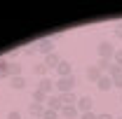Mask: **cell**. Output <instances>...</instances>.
Here are the masks:
<instances>
[{"label":"cell","instance_id":"1","mask_svg":"<svg viewBox=\"0 0 122 119\" xmlns=\"http://www.w3.org/2000/svg\"><path fill=\"white\" fill-rule=\"evenodd\" d=\"M75 84H77L75 75H71V77H59V79L54 82V89L59 91V93H68V91H73Z\"/></svg>","mask_w":122,"mask_h":119},{"label":"cell","instance_id":"2","mask_svg":"<svg viewBox=\"0 0 122 119\" xmlns=\"http://www.w3.org/2000/svg\"><path fill=\"white\" fill-rule=\"evenodd\" d=\"M96 51H99V59H108V61H113V56H115V45L113 42H108V40H101L99 42V47H96Z\"/></svg>","mask_w":122,"mask_h":119},{"label":"cell","instance_id":"3","mask_svg":"<svg viewBox=\"0 0 122 119\" xmlns=\"http://www.w3.org/2000/svg\"><path fill=\"white\" fill-rule=\"evenodd\" d=\"M35 47H38V51H40V54H54V40H52V37H42V40H40V42H35Z\"/></svg>","mask_w":122,"mask_h":119},{"label":"cell","instance_id":"4","mask_svg":"<svg viewBox=\"0 0 122 119\" xmlns=\"http://www.w3.org/2000/svg\"><path fill=\"white\" fill-rule=\"evenodd\" d=\"M92 105H94V101H92L89 96H80V98H77V112H80V114H85V112H92Z\"/></svg>","mask_w":122,"mask_h":119},{"label":"cell","instance_id":"5","mask_svg":"<svg viewBox=\"0 0 122 119\" xmlns=\"http://www.w3.org/2000/svg\"><path fill=\"white\" fill-rule=\"evenodd\" d=\"M45 107H49V110H56V112H61V110H63V101H61V96H59V93H52V96L47 98Z\"/></svg>","mask_w":122,"mask_h":119},{"label":"cell","instance_id":"6","mask_svg":"<svg viewBox=\"0 0 122 119\" xmlns=\"http://www.w3.org/2000/svg\"><path fill=\"white\" fill-rule=\"evenodd\" d=\"M61 61H63V59H61L59 54L54 51V54H47L42 63H45V65H47V70H56V68H59V63H61Z\"/></svg>","mask_w":122,"mask_h":119},{"label":"cell","instance_id":"7","mask_svg":"<svg viewBox=\"0 0 122 119\" xmlns=\"http://www.w3.org/2000/svg\"><path fill=\"white\" fill-rule=\"evenodd\" d=\"M45 105H40V103H30L28 105V112H30V119H42V114H45Z\"/></svg>","mask_w":122,"mask_h":119},{"label":"cell","instance_id":"8","mask_svg":"<svg viewBox=\"0 0 122 119\" xmlns=\"http://www.w3.org/2000/svg\"><path fill=\"white\" fill-rule=\"evenodd\" d=\"M61 96V101H63V107H75L77 105V98L80 96H75L73 91H68V93H59Z\"/></svg>","mask_w":122,"mask_h":119},{"label":"cell","instance_id":"9","mask_svg":"<svg viewBox=\"0 0 122 119\" xmlns=\"http://www.w3.org/2000/svg\"><path fill=\"white\" fill-rule=\"evenodd\" d=\"M56 75H59V77H71V75H73V65H71V61H61L59 68H56Z\"/></svg>","mask_w":122,"mask_h":119},{"label":"cell","instance_id":"10","mask_svg":"<svg viewBox=\"0 0 122 119\" xmlns=\"http://www.w3.org/2000/svg\"><path fill=\"white\" fill-rule=\"evenodd\" d=\"M35 89H40V91H45L47 96H52V91H54V82L49 79V77H42L40 82H38V87Z\"/></svg>","mask_w":122,"mask_h":119},{"label":"cell","instance_id":"11","mask_svg":"<svg viewBox=\"0 0 122 119\" xmlns=\"http://www.w3.org/2000/svg\"><path fill=\"white\" fill-rule=\"evenodd\" d=\"M96 89H99V91H110V89H113V77L103 75V77L96 82Z\"/></svg>","mask_w":122,"mask_h":119},{"label":"cell","instance_id":"12","mask_svg":"<svg viewBox=\"0 0 122 119\" xmlns=\"http://www.w3.org/2000/svg\"><path fill=\"white\" fill-rule=\"evenodd\" d=\"M101 77H103V73H101L96 65H89V68H87V79H89V82H94V84H96Z\"/></svg>","mask_w":122,"mask_h":119},{"label":"cell","instance_id":"13","mask_svg":"<svg viewBox=\"0 0 122 119\" xmlns=\"http://www.w3.org/2000/svg\"><path fill=\"white\" fill-rule=\"evenodd\" d=\"M63 119H80V112H77V107H63L59 112Z\"/></svg>","mask_w":122,"mask_h":119},{"label":"cell","instance_id":"14","mask_svg":"<svg viewBox=\"0 0 122 119\" xmlns=\"http://www.w3.org/2000/svg\"><path fill=\"white\" fill-rule=\"evenodd\" d=\"M47 98H49V96H47L45 91H40V89H33V103H40V105H45V103H47Z\"/></svg>","mask_w":122,"mask_h":119},{"label":"cell","instance_id":"15","mask_svg":"<svg viewBox=\"0 0 122 119\" xmlns=\"http://www.w3.org/2000/svg\"><path fill=\"white\" fill-rule=\"evenodd\" d=\"M24 87H26V77H24V75H19V77H12V89H14V91H21Z\"/></svg>","mask_w":122,"mask_h":119},{"label":"cell","instance_id":"16","mask_svg":"<svg viewBox=\"0 0 122 119\" xmlns=\"http://www.w3.org/2000/svg\"><path fill=\"white\" fill-rule=\"evenodd\" d=\"M21 54H24V49H16V47H14V49H10V51H7V56H5V59L10 61V63H14Z\"/></svg>","mask_w":122,"mask_h":119},{"label":"cell","instance_id":"17","mask_svg":"<svg viewBox=\"0 0 122 119\" xmlns=\"http://www.w3.org/2000/svg\"><path fill=\"white\" fill-rule=\"evenodd\" d=\"M33 73L42 79V77H47V65L45 63H35V65H33Z\"/></svg>","mask_w":122,"mask_h":119},{"label":"cell","instance_id":"18","mask_svg":"<svg viewBox=\"0 0 122 119\" xmlns=\"http://www.w3.org/2000/svg\"><path fill=\"white\" fill-rule=\"evenodd\" d=\"M19 75H21V63H19V61L10 63V79H12V77H19Z\"/></svg>","mask_w":122,"mask_h":119},{"label":"cell","instance_id":"19","mask_svg":"<svg viewBox=\"0 0 122 119\" xmlns=\"http://www.w3.org/2000/svg\"><path fill=\"white\" fill-rule=\"evenodd\" d=\"M110 63H113V61H108V59H99V61H96V68L106 75V70H108V65H110Z\"/></svg>","mask_w":122,"mask_h":119},{"label":"cell","instance_id":"20","mask_svg":"<svg viewBox=\"0 0 122 119\" xmlns=\"http://www.w3.org/2000/svg\"><path fill=\"white\" fill-rule=\"evenodd\" d=\"M42 119H59V112H56V110H49V107H47V110H45V114H42Z\"/></svg>","mask_w":122,"mask_h":119},{"label":"cell","instance_id":"21","mask_svg":"<svg viewBox=\"0 0 122 119\" xmlns=\"http://www.w3.org/2000/svg\"><path fill=\"white\" fill-rule=\"evenodd\" d=\"M24 54H28V56H33V54H38V47H35V45H28L26 49H24Z\"/></svg>","mask_w":122,"mask_h":119},{"label":"cell","instance_id":"22","mask_svg":"<svg viewBox=\"0 0 122 119\" xmlns=\"http://www.w3.org/2000/svg\"><path fill=\"white\" fill-rule=\"evenodd\" d=\"M113 61H115V63H117V65L122 68V49H117V51H115V56H113Z\"/></svg>","mask_w":122,"mask_h":119},{"label":"cell","instance_id":"23","mask_svg":"<svg viewBox=\"0 0 122 119\" xmlns=\"http://www.w3.org/2000/svg\"><path fill=\"white\" fill-rule=\"evenodd\" d=\"M113 87H117V89H122V73L117 75V77H113Z\"/></svg>","mask_w":122,"mask_h":119},{"label":"cell","instance_id":"24","mask_svg":"<svg viewBox=\"0 0 122 119\" xmlns=\"http://www.w3.org/2000/svg\"><path fill=\"white\" fill-rule=\"evenodd\" d=\"M10 77V65L7 68H0V79H7Z\"/></svg>","mask_w":122,"mask_h":119},{"label":"cell","instance_id":"25","mask_svg":"<svg viewBox=\"0 0 122 119\" xmlns=\"http://www.w3.org/2000/svg\"><path fill=\"white\" fill-rule=\"evenodd\" d=\"M113 33H115V37H117V40H122V23H117V26H115V30H113Z\"/></svg>","mask_w":122,"mask_h":119},{"label":"cell","instance_id":"26","mask_svg":"<svg viewBox=\"0 0 122 119\" xmlns=\"http://www.w3.org/2000/svg\"><path fill=\"white\" fill-rule=\"evenodd\" d=\"M7 119H24V117H21V112H16V110H12V112L7 114Z\"/></svg>","mask_w":122,"mask_h":119},{"label":"cell","instance_id":"27","mask_svg":"<svg viewBox=\"0 0 122 119\" xmlns=\"http://www.w3.org/2000/svg\"><path fill=\"white\" fill-rule=\"evenodd\" d=\"M80 119H99V114H94V112H85V114H80Z\"/></svg>","mask_w":122,"mask_h":119},{"label":"cell","instance_id":"28","mask_svg":"<svg viewBox=\"0 0 122 119\" xmlns=\"http://www.w3.org/2000/svg\"><path fill=\"white\" fill-rule=\"evenodd\" d=\"M99 119H115V117H113V114H108V112H106V114H99Z\"/></svg>","mask_w":122,"mask_h":119},{"label":"cell","instance_id":"29","mask_svg":"<svg viewBox=\"0 0 122 119\" xmlns=\"http://www.w3.org/2000/svg\"><path fill=\"white\" fill-rule=\"evenodd\" d=\"M120 103H122V98H120Z\"/></svg>","mask_w":122,"mask_h":119},{"label":"cell","instance_id":"30","mask_svg":"<svg viewBox=\"0 0 122 119\" xmlns=\"http://www.w3.org/2000/svg\"><path fill=\"white\" fill-rule=\"evenodd\" d=\"M117 119H122V117H117Z\"/></svg>","mask_w":122,"mask_h":119},{"label":"cell","instance_id":"31","mask_svg":"<svg viewBox=\"0 0 122 119\" xmlns=\"http://www.w3.org/2000/svg\"><path fill=\"white\" fill-rule=\"evenodd\" d=\"M28 119H30V117H28Z\"/></svg>","mask_w":122,"mask_h":119}]
</instances>
